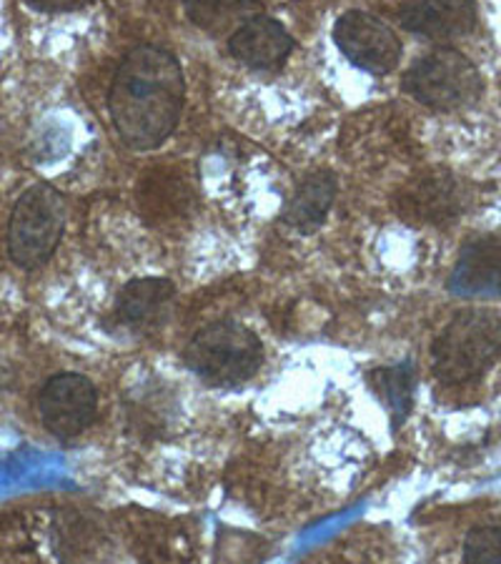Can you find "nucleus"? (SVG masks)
<instances>
[{
    "mask_svg": "<svg viewBox=\"0 0 501 564\" xmlns=\"http://www.w3.org/2000/svg\"><path fill=\"white\" fill-rule=\"evenodd\" d=\"M186 101L181 63L161 45H135L118 63L108 111L118 135L135 151L156 149L176 129Z\"/></svg>",
    "mask_w": 501,
    "mask_h": 564,
    "instance_id": "nucleus-1",
    "label": "nucleus"
},
{
    "mask_svg": "<svg viewBox=\"0 0 501 564\" xmlns=\"http://www.w3.org/2000/svg\"><path fill=\"white\" fill-rule=\"evenodd\" d=\"M501 354V316L491 308L454 314L432 344V371L444 384L479 379Z\"/></svg>",
    "mask_w": 501,
    "mask_h": 564,
    "instance_id": "nucleus-2",
    "label": "nucleus"
},
{
    "mask_svg": "<svg viewBox=\"0 0 501 564\" xmlns=\"http://www.w3.org/2000/svg\"><path fill=\"white\" fill-rule=\"evenodd\" d=\"M186 364L211 387H236L257 377L263 364L261 339L239 322H216L198 329L186 347Z\"/></svg>",
    "mask_w": 501,
    "mask_h": 564,
    "instance_id": "nucleus-3",
    "label": "nucleus"
},
{
    "mask_svg": "<svg viewBox=\"0 0 501 564\" xmlns=\"http://www.w3.org/2000/svg\"><path fill=\"white\" fill-rule=\"evenodd\" d=\"M66 231V202L48 184H35L18 198L8 224V253L21 269H39L56 253Z\"/></svg>",
    "mask_w": 501,
    "mask_h": 564,
    "instance_id": "nucleus-4",
    "label": "nucleus"
},
{
    "mask_svg": "<svg viewBox=\"0 0 501 564\" xmlns=\"http://www.w3.org/2000/svg\"><path fill=\"white\" fill-rule=\"evenodd\" d=\"M404 86L416 101L436 111H457L481 96V76L473 63L454 48H436L409 68Z\"/></svg>",
    "mask_w": 501,
    "mask_h": 564,
    "instance_id": "nucleus-5",
    "label": "nucleus"
},
{
    "mask_svg": "<svg viewBox=\"0 0 501 564\" xmlns=\"http://www.w3.org/2000/svg\"><path fill=\"white\" fill-rule=\"evenodd\" d=\"M96 414L98 391L94 381L84 375L63 371L41 387L39 416L56 440H73V436L84 434L94 424Z\"/></svg>",
    "mask_w": 501,
    "mask_h": 564,
    "instance_id": "nucleus-6",
    "label": "nucleus"
},
{
    "mask_svg": "<svg viewBox=\"0 0 501 564\" xmlns=\"http://www.w3.org/2000/svg\"><path fill=\"white\" fill-rule=\"evenodd\" d=\"M334 41L353 66L373 73V76L394 70L401 58L396 33L381 18L363 11L344 13L336 21Z\"/></svg>",
    "mask_w": 501,
    "mask_h": 564,
    "instance_id": "nucleus-7",
    "label": "nucleus"
},
{
    "mask_svg": "<svg viewBox=\"0 0 501 564\" xmlns=\"http://www.w3.org/2000/svg\"><path fill=\"white\" fill-rule=\"evenodd\" d=\"M464 191L449 174H432L401 188L396 208L414 224H449L464 208Z\"/></svg>",
    "mask_w": 501,
    "mask_h": 564,
    "instance_id": "nucleus-8",
    "label": "nucleus"
},
{
    "mask_svg": "<svg viewBox=\"0 0 501 564\" xmlns=\"http://www.w3.org/2000/svg\"><path fill=\"white\" fill-rule=\"evenodd\" d=\"M176 289L166 279H135L116 299L118 324L129 332H151L166 322Z\"/></svg>",
    "mask_w": 501,
    "mask_h": 564,
    "instance_id": "nucleus-9",
    "label": "nucleus"
},
{
    "mask_svg": "<svg viewBox=\"0 0 501 564\" xmlns=\"http://www.w3.org/2000/svg\"><path fill=\"white\" fill-rule=\"evenodd\" d=\"M291 48H294V39L284 25L263 13L249 18L229 39L231 56L259 70L276 68L279 63L286 61Z\"/></svg>",
    "mask_w": 501,
    "mask_h": 564,
    "instance_id": "nucleus-10",
    "label": "nucleus"
},
{
    "mask_svg": "<svg viewBox=\"0 0 501 564\" xmlns=\"http://www.w3.org/2000/svg\"><path fill=\"white\" fill-rule=\"evenodd\" d=\"M449 286L459 296H501V239L484 236L467 243Z\"/></svg>",
    "mask_w": 501,
    "mask_h": 564,
    "instance_id": "nucleus-11",
    "label": "nucleus"
},
{
    "mask_svg": "<svg viewBox=\"0 0 501 564\" xmlns=\"http://www.w3.org/2000/svg\"><path fill=\"white\" fill-rule=\"evenodd\" d=\"M406 31L434 41L459 39L477 25V8L471 3H409L399 11Z\"/></svg>",
    "mask_w": 501,
    "mask_h": 564,
    "instance_id": "nucleus-12",
    "label": "nucleus"
},
{
    "mask_svg": "<svg viewBox=\"0 0 501 564\" xmlns=\"http://www.w3.org/2000/svg\"><path fill=\"white\" fill-rule=\"evenodd\" d=\"M336 196V178L329 171H316V174L308 176L304 184L298 186V191L291 198V204L286 206V224L291 229H296L301 234H312L318 226L324 224L326 214L334 204Z\"/></svg>",
    "mask_w": 501,
    "mask_h": 564,
    "instance_id": "nucleus-13",
    "label": "nucleus"
},
{
    "mask_svg": "<svg viewBox=\"0 0 501 564\" xmlns=\"http://www.w3.org/2000/svg\"><path fill=\"white\" fill-rule=\"evenodd\" d=\"M369 387L373 394L379 397V402L391 416V424L399 430L401 424L406 422L409 412H412L414 402V384H416V371L412 361H399L394 367H379L371 369L369 375Z\"/></svg>",
    "mask_w": 501,
    "mask_h": 564,
    "instance_id": "nucleus-14",
    "label": "nucleus"
},
{
    "mask_svg": "<svg viewBox=\"0 0 501 564\" xmlns=\"http://www.w3.org/2000/svg\"><path fill=\"white\" fill-rule=\"evenodd\" d=\"M186 13L198 29H206L211 33H224L233 29V33L257 15V8L246 3H190L186 6Z\"/></svg>",
    "mask_w": 501,
    "mask_h": 564,
    "instance_id": "nucleus-15",
    "label": "nucleus"
},
{
    "mask_svg": "<svg viewBox=\"0 0 501 564\" xmlns=\"http://www.w3.org/2000/svg\"><path fill=\"white\" fill-rule=\"evenodd\" d=\"M464 564H501V522L473 527L464 540Z\"/></svg>",
    "mask_w": 501,
    "mask_h": 564,
    "instance_id": "nucleus-16",
    "label": "nucleus"
}]
</instances>
